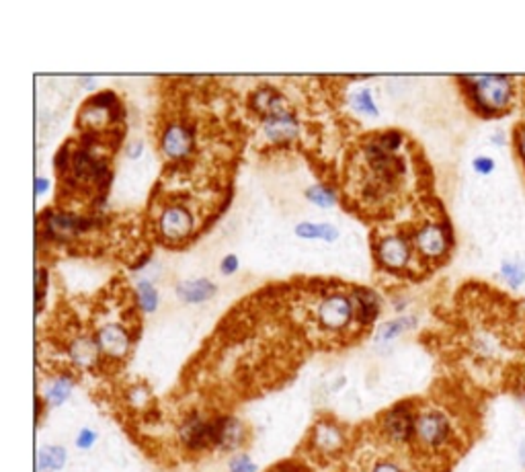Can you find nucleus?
<instances>
[{
    "label": "nucleus",
    "instance_id": "obj_9",
    "mask_svg": "<svg viewBox=\"0 0 525 472\" xmlns=\"http://www.w3.org/2000/svg\"><path fill=\"white\" fill-rule=\"evenodd\" d=\"M94 339H97V343L101 347V353L107 355V358L121 360L129 353V347H131L129 333L120 325L101 326Z\"/></svg>",
    "mask_w": 525,
    "mask_h": 472
},
{
    "label": "nucleus",
    "instance_id": "obj_7",
    "mask_svg": "<svg viewBox=\"0 0 525 472\" xmlns=\"http://www.w3.org/2000/svg\"><path fill=\"white\" fill-rule=\"evenodd\" d=\"M158 228L166 241H183L193 230V216L183 206H169L160 216Z\"/></svg>",
    "mask_w": 525,
    "mask_h": 472
},
{
    "label": "nucleus",
    "instance_id": "obj_25",
    "mask_svg": "<svg viewBox=\"0 0 525 472\" xmlns=\"http://www.w3.org/2000/svg\"><path fill=\"white\" fill-rule=\"evenodd\" d=\"M138 302L144 312H155L158 308V292L150 281L138 283Z\"/></svg>",
    "mask_w": 525,
    "mask_h": 472
},
{
    "label": "nucleus",
    "instance_id": "obj_19",
    "mask_svg": "<svg viewBox=\"0 0 525 472\" xmlns=\"http://www.w3.org/2000/svg\"><path fill=\"white\" fill-rule=\"evenodd\" d=\"M177 294L189 304L206 302L216 294V286L209 280H189V281L179 283Z\"/></svg>",
    "mask_w": 525,
    "mask_h": 472
},
{
    "label": "nucleus",
    "instance_id": "obj_8",
    "mask_svg": "<svg viewBox=\"0 0 525 472\" xmlns=\"http://www.w3.org/2000/svg\"><path fill=\"white\" fill-rule=\"evenodd\" d=\"M411 245H408L406 238L394 235V236H386L378 245V259H380V263L384 267H388V270H405L408 265V261H411Z\"/></svg>",
    "mask_w": 525,
    "mask_h": 472
},
{
    "label": "nucleus",
    "instance_id": "obj_30",
    "mask_svg": "<svg viewBox=\"0 0 525 472\" xmlns=\"http://www.w3.org/2000/svg\"><path fill=\"white\" fill-rule=\"evenodd\" d=\"M494 166H497V163H494V158H491V156H476L472 161V169L483 177L491 175V173L494 171Z\"/></svg>",
    "mask_w": 525,
    "mask_h": 472
},
{
    "label": "nucleus",
    "instance_id": "obj_32",
    "mask_svg": "<svg viewBox=\"0 0 525 472\" xmlns=\"http://www.w3.org/2000/svg\"><path fill=\"white\" fill-rule=\"evenodd\" d=\"M46 280H48V272L40 270L38 272V310H41L43 298H46Z\"/></svg>",
    "mask_w": 525,
    "mask_h": 472
},
{
    "label": "nucleus",
    "instance_id": "obj_3",
    "mask_svg": "<svg viewBox=\"0 0 525 472\" xmlns=\"http://www.w3.org/2000/svg\"><path fill=\"white\" fill-rule=\"evenodd\" d=\"M417 417L413 403H398L392 409L384 413L382 417V433L392 444L406 446L414 441V432H417Z\"/></svg>",
    "mask_w": 525,
    "mask_h": 472
},
{
    "label": "nucleus",
    "instance_id": "obj_13",
    "mask_svg": "<svg viewBox=\"0 0 525 472\" xmlns=\"http://www.w3.org/2000/svg\"><path fill=\"white\" fill-rule=\"evenodd\" d=\"M46 222H48V235L52 238H58V241H66V238H70L72 235H76V232L85 230L91 224L89 220H85V218H76L72 214H48Z\"/></svg>",
    "mask_w": 525,
    "mask_h": 472
},
{
    "label": "nucleus",
    "instance_id": "obj_23",
    "mask_svg": "<svg viewBox=\"0 0 525 472\" xmlns=\"http://www.w3.org/2000/svg\"><path fill=\"white\" fill-rule=\"evenodd\" d=\"M296 235L302 238H320V241H337L339 230L331 224H310L302 222L296 227Z\"/></svg>",
    "mask_w": 525,
    "mask_h": 472
},
{
    "label": "nucleus",
    "instance_id": "obj_1",
    "mask_svg": "<svg viewBox=\"0 0 525 472\" xmlns=\"http://www.w3.org/2000/svg\"><path fill=\"white\" fill-rule=\"evenodd\" d=\"M474 113L483 120H499L512 111L517 81L509 75H478L459 78Z\"/></svg>",
    "mask_w": 525,
    "mask_h": 472
},
{
    "label": "nucleus",
    "instance_id": "obj_17",
    "mask_svg": "<svg viewBox=\"0 0 525 472\" xmlns=\"http://www.w3.org/2000/svg\"><path fill=\"white\" fill-rule=\"evenodd\" d=\"M72 171H75L76 179L83 181H101V177L107 175L105 165L99 163L97 158L91 155V150L80 148L72 156Z\"/></svg>",
    "mask_w": 525,
    "mask_h": 472
},
{
    "label": "nucleus",
    "instance_id": "obj_26",
    "mask_svg": "<svg viewBox=\"0 0 525 472\" xmlns=\"http://www.w3.org/2000/svg\"><path fill=\"white\" fill-rule=\"evenodd\" d=\"M306 195H308V200L312 203H316L318 208H333L334 203H337V195H334L333 189L326 185L310 187L308 191H306Z\"/></svg>",
    "mask_w": 525,
    "mask_h": 472
},
{
    "label": "nucleus",
    "instance_id": "obj_28",
    "mask_svg": "<svg viewBox=\"0 0 525 472\" xmlns=\"http://www.w3.org/2000/svg\"><path fill=\"white\" fill-rule=\"evenodd\" d=\"M228 472H259V467L253 462L249 454L240 452L236 456H232V460L228 464Z\"/></svg>",
    "mask_w": 525,
    "mask_h": 472
},
{
    "label": "nucleus",
    "instance_id": "obj_34",
    "mask_svg": "<svg viewBox=\"0 0 525 472\" xmlns=\"http://www.w3.org/2000/svg\"><path fill=\"white\" fill-rule=\"evenodd\" d=\"M236 270H238V259L235 255L224 257V261H222V273L224 275H230V273H235Z\"/></svg>",
    "mask_w": 525,
    "mask_h": 472
},
{
    "label": "nucleus",
    "instance_id": "obj_24",
    "mask_svg": "<svg viewBox=\"0 0 525 472\" xmlns=\"http://www.w3.org/2000/svg\"><path fill=\"white\" fill-rule=\"evenodd\" d=\"M501 278L505 280L509 288H523L525 286V263L520 259H505L501 263Z\"/></svg>",
    "mask_w": 525,
    "mask_h": 472
},
{
    "label": "nucleus",
    "instance_id": "obj_21",
    "mask_svg": "<svg viewBox=\"0 0 525 472\" xmlns=\"http://www.w3.org/2000/svg\"><path fill=\"white\" fill-rule=\"evenodd\" d=\"M72 390H75V380H72L70 376H58L56 380L49 384L48 390H46V403L48 406H60L66 401H68V396L72 395Z\"/></svg>",
    "mask_w": 525,
    "mask_h": 472
},
{
    "label": "nucleus",
    "instance_id": "obj_16",
    "mask_svg": "<svg viewBox=\"0 0 525 472\" xmlns=\"http://www.w3.org/2000/svg\"><path fill=\"white\" fill-rule=\"evenodd\" d=\"M218 450H236L245 444L246 430L236 417H218Z\"/></svg>",
    "mask_w": 525,
    "mask_h": 472
},
{
    "label": "nucleus",
    "instance_id": "obj_10",
    "mask_svg": "<svg viewBox=\"0 0 525 472\" xmlns=\"http://www.w3.org/2000/svg\"><path fill=\"white\" fill-rule=\"evenodd\" d=\"M193 132L183 123H173L163 134V152L169 158H185L193 150Z\"/></svg>",
    "mask_w": 525,
    "mask_h": 472
},
{
    "label": "nucleus",
    "instance_id": "obj_11",
    "mask_svg": "<svg viewBox=\"0 0 525 472\" xmlns=\"http://www.w3.org/2000/svg\"><path fill=\"white\" fill-rule=\"evenodd\" d=\"M312 444H315L318 452L334 454L345 446V433L333 421H320L315 427V433H312Z\"/></svg>",
    "mask_w": 525,
    "mask_h": 472
},
{
    "label": "nucleus",
    "instance_id": "obj_22",
    "mask_svg": "<svg viewBox=\"0 0 525 472\" xmlns=\"http://www.w3.org/2000/svg\"><path fill=\"white\" fill-rule=\"evenodd\" d=\"M414 325H417V321H414L413 316H398V318H394V321L384 323L380 326V329H378L376 341H378V343H388V341L403 335L405 331L413 329Z\"/></svg>",
    "mask_w": 525,
    "mask_h": 472
},
{
    "label": "nucleus",
    "instance_id": "obj_5",
    "mask_svg": "<svg viewBox=\"0 0 525 472\" xmlns=\"http://www.w3.org/2000/svg\"><path fill=\"white\" fill-rule=\"evenodd\" d=\"M414 246L423 257L440 259L446 255L451 246V230L446 224L427 222L414 232Z\"/></svg>",
    "mask_w": 525,
    "mask_h": 472
},
{
    "label": "nucleus",
    "instance_id": "obj_29",
    "mask_svg": "<svg viewBox=\"0 0 525 472\" xmlns=\"http://www.w3.org/2000/svg\"><path fill=\"white\" fill-rule=\"evenodd\" d=\"M99 435L97 432L89 430V427H85V430H80L76 435V448L78 450H91L94 444H97Z\"/></svg>",
    "mask_w": 525,
    "mask_h": 472
},
{
    "label": "nucleus",
    "instance_id": "obj_12",
    "mask_svg": "<svg viewBox=\"0 0 525 472\" xmlns=\"http://www.w3.org/2000/svg\"><path fill=\"white\" fill-rule=\"evenodd\" d=\"M265 136L273 142H288L291 138L298 136V121L289 111H280L275 115H269L262 123Z\"/></svg>",
    "mask_w": 525,
    "mask_h": 472
},
{
    "label": "nucleus",
    "instance_id": "obj_2",
    "mask_svg": "<svg viewBox=\"0 0 525 472\" xmlns=\"http://www.w3.org/2000/svg\"><path fill=\"white\" fill-rule=\"evenodd\" d=\"M454 440V425L443 411L429 409L419 413L414 441L427 452H441Z\"/></svg>",
    "mask_w": 525,
    "mask_h": 472
},
{
    "label": "nucleus",
    "instance_id": "obj_36",
    "mask_svg": "<svg viewBox=\"0 0 525 472\" xmlns=\"http://www.w3.org/2000/svg\"><path fill=\"white\" fill-rule=\"evenodd\" d=\"M142 155V142H136L134 147H129V156L131 158H138Z\"/></svg>",
    "mask_w": 525,
    "mask_h": 472
},
{
    "label": "nucleus",
    "instance_id": "obj_15",
    "mask_svg": "<svg viewBox=\"0 0 525 472\" xmlns=\"http://www.w3.org/2000/svg\"><path fill=\"white\" fill-rule=\"evenodd\" d=\"M355 321L368 326L380 315V298H378L371 289H355L351 296Z\"/></svg>",
    "mask_w": 525,
    "mask_h": 472
},
{
    "label": "nucleus",
    "instance_id": "obj_6",
    "mask_svg": "<svg viewBox=\"0 0 525 472\" xmlns=\"http://www.w3.org/2000/svg\"><path fill=\"white\" fill-rule=\"evenodd\" d=\"M316 316H318V323L323 325L326 331H343L355 318L351 298H347L343 294L325 298L323 304L318 307Z\"/></svg>",
    "mask_w": 525,
    "mask_h": 472
},
{
    "label": "nucleus",
    "instance_id": "obj_18",
    "mask_svg": "<svg viewBox=\"0 0 525 472\" xmlns=\"http://www.w3.org/2000/svg\"><path fill=\"white\" fill-rule=\"evenodd\" d=\"M251 105L257 109L261 115H275L280 111H286V105H283V97L271 86H262V89L254 91V94L251 97Z\"/></svg>",
    "mask_w": 525,
    "mask_h": 472
},
{
    "label": "nucleus",
    "instance_id": "obj_37",
    "mask_svg": "<svg viewBox=\"0 0 525 472\" xmlns=\"http://www.w3.org/2000/svg\"><path fill=\"white\" fill-rule=\"evenodd\" d=\"M269 472H300L298 468H291V467H277L273 470H269Z\"/></svg>",
    "mask_w": 525,
    "mask_h": 472
},
{
    "label": "nucleus",
    "instance_id": "obj_33",
    "mask_svg": "<svg viewBox=\"0 0 525 472\" xmlns=\"http://www.w3.org/2000/svg\"><path fill=\"white\" fill-rule=\"evenodd\" d=\"M371 472H405L403 467L396 462H390V460H386V462H378L374 468H371Z\"/></svg>",
    "mask_w": 525,
    "mask_h": 472
},
{
    "label": "nucleus",
    "instance_id": "obj_31",
    "mask_svg": "<svg viewBox=\"0 0 525 472\" xmlns=\"http://www.w3.org/2000/svg\"><path fill=\"white\" fill-rule=\"evenodd\" d=\"M513 147H515V155L520 156V161L525 166V121H521L520 126L515 128V132H513Z\"/></svg>",
    "mask_w": 525,
    "mask_h": 472
},
{
    "label": "nucleus",
    "instance_id": "obj_27",
    "mask_svg": "<svg viewBox=\"0 0 525 472\" xmlns=\"http://www.w3.org/2000/svg\"><path fill=\"white\" fill-rule=\"evenodd\" d=\"M351 105L355 107V111L361 115H378V107L374 105V99H371L369 89L357 91L351 97Z\"/></svg>",
    "mask_w": 525,
    "mask_h": 472
},
{
    "label": "nucleus",
    "instance_id": "obj_4",
    "mask_svg": "<svg viewBox=\"0 0 525 472\" xmlns=\"http://www.w3.org/2000/svg\"><path fill=\"white\" fill-rule=\"evenodd\" d=\"M218 432H220L218 430V417L206 419L195 413L181 425L179 438L191 452H206V450L218 448Z\"/></svg>",
    "mask_w": 525,
    "mask_h": 472
},
{
    "label": "nucleus",
    "instance_id": "obj_14",
    "mask_svg": "<svg viewBox=\"0 0 525 472\" xmlns=\"http://www.w3.org/2000/svg\"><path fill=\"white\" fill-rule=\"evenodd\" d=\"M68 355L72 360V364L78 366V368H94L99 364V358L103 353H101V347L97 343V339H91V337H78L70 343L68 347Z\"/></svg>",
    "mask_w": 525,
    "mask_h": 472
},
{
    "label": "nucleus",
    "instance_id": "obj_35",
    "mask_svg": "<svg viewBox=\"0 0 525 472\" xmlns=\"http://www.w3.org/2000/svg\"><path fill=\"white\" fill-rule=\"evenodd\" d=\"M48 189H49V181H48V179H43V177H38V179H35V193H38V195H43V193L48 191Z\"/></svg>",
    "mask_w": 525,
    "mask_h": 472
},
{
    "label": "nucleus",
    "instance_id": "obj_20",
    "mask_svg": "<svg viewBox=\"0 0 525 472\" xmlns=\"http://www.w3.org/2000/svg\"><path fill=\"white\" fill-rule=\"evenodd\" d=\"M68 454L62 446H46L38 452V472H58L64 468Z\"/></svg>",
    "mask_w": 525,
    "mask_h": 472
}]
</instances>
